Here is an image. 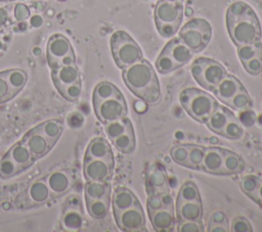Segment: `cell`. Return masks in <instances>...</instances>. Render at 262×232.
I'll list each match as a JSON object with an SVG mask.
<instances>
[{
    "label": "cell",
    "instance_id": "cell-24",
    "mask_svg": "<svg viewBox=\"0 0 262 232\" xmlns=\"http://www.w3.org/2000/svg\"><path fill=\"white\" fill-rule=\"evenodd\" d=\"M137 201L138 199L133 194V192H131L129 189L125 187L117 188L112 198L114 215L133 206Z\"/></svg>",
    "mask_w": 262,
    "mask_h": 232
},
{
    "label": "cell",
    "instance_id": "cell-53",
    "mask_svg": "<svg viewBox=\"0 0 262 232\" xmlns=\"http://www.w3.org/2000/svg\"><path fill=\"white\" fill-rule=\"evenodd\" d=\"M208 231L210 232H227L229 231L228 223L224 224H209Z\"/></svg>",
    "mask_w": 262,
    "mask_h": 232
},
{
    "label": "cell",
    "instance_id": "cell-20",
    "mask_svg": "<svg viewBox=\"0 0 262 232\" xmlns=\"http://www.w3.org/2000/svg\"><path fill=\"white\" fill-rule=\"evenodd\" d=\"M26 196L30 205H37L47 202L52 197V194L44 179L31 184L26 191Z\"/></svg>",
    "mask_w": 262,
    "mask_h": 232
},
{
    "label": "cell",
    "instance_id": "cell-12",
    "mask_svg": "<svg viewBox=\"0 0 262 232\" xmlns=\"http://www.w3.org/2000/svg\"><path fill=\"white\" fill-rule=\"evenodd\" d=\"M21 141L26 144L36 159L44 156L54 145L41 133L37 127L29 131L24 136Z\"/></svg>",
    "mask_w": 262,
    "mask_h": 232
},
{
    "label": "cell",
    "instance_id": "cell-28",
    "mask_svg": "<svg viewBox=\"0 0 262 232\" xmlns=\"http://www.w3.org/2000/svg\"><path fill=\"white\" fill-rule=\"evenodd\" d=\"M85 198L86 199H99L110 196L111 186L107 182L99 181H87L85 188Z\"/></svg>",
    "mask_w": 262,
    "mask_h": 232
},
{
    "label": "cell",
    "instance_id": "cell-18",
    "mask_svg": "<svg viewBox=\"0 0 262 232\" xmlns=\"http://www.w3.org/2000/svg\"><path fill=\"white\" fill-rule=\"evenodd\" d=\"M51 69V76L55 87L70 85L80 81V73L75 63L70 65H60Z\"/></svg>",
    "mask_w": 262,
    "mask_h": 232
},
{
    "label": "cell",
    "instance_id": "cell-49",
    "mask_svg": "<svg viewBox=\"0 0 262 232\" xmlns=\"http://www.w3.org/2000/svg\"><path fill=\"white\" fill-rule=\"evenodd\" d=\"M30 9L27 5L18 3L14 7V18L17 21H24L30 17Z\"/></svg>",
    "mask_w": 262,
    "mask_h": 232
},
{
    "label": "cell",
    "instance_id": "cell-33",
    "mask_svg": "<svg viewBox=\"0 0 262 232\" xmlns=\"http://www.w3.org/2000/svg\"><path fill=\"white\" fill-rule=\"evenodd\" d=\"M187 147L188 153L184 167L192 170H201V165L205 155L206 147L196 144H187Z\"/></svg>",
    "mask_w": 262,
    "mask_h": 232
},
{
    "label": "cell",
    "instance_id": "cell-35",
    "mask_svg": "<svg viewBox=\"0 0 262 232\" xmlns=\"http://www.w3.org/2000/svg\"><path fill=\"white\" fill-rule=\"evenodd\" d=\"M20 172H23V170L7 153L0 160V178H12Z\"/></svg>",
    "mask_w": 262,
    "mask_h": 232
},
{
    "label": "cell",
    "instance_id": "cell-61",
    "mask_svg": "<svg viewBox=\"0 0 262 232\" xmlns=\"http://www.w3.org/2000/svg\"><path fill=\"white\" fill-rule=\"evenodd\" d=\"M0 1H1V0H0Z\"/></svg>",
    "mask_w": 262,
    "mask_h": 232
},
{
    "label": "cell",
    "instance_id": "cell-46",
    "mask_svg": "<svg viewBox=\"0 0 262 232\" xmlns=\"http://www.w3.org/2000/svg\"><path fill=\"white\" fill-rule=\"evenodd\" d=\"M179 232H203L204 225L201 221H179Z\"/></svg>",
    "mask_w": 262,
    "mask_h": 232
},
{
    "label": "cell",
    "instance_id": "cell-38",
    "mask_svg": "<svg viewBox=\"0 0 262 232\" xmlns=\"http://www.w3.org/2000/svg\"><path fill=\"white\" fill-rule=\"evenodd\" d=\"M59 94L69 101H76L79 99L82 93V87H81V80L78 82H75L70 85L66 86H59L56 87Z\"/></svg>",
    "mask_w": 262,
    "mask_h": 232
},
{
    "label": "cell",
    "instance_id": "cell-36",
    "mask_svg": "<svg viewBox=\"0 0 262 232\" xmlns=\"http://www.w3.org/2000/svg\"><path fill=\"white\" fill-rule=\"evenodd\" d=\"M129 122H130V120L125 117L121 120H117V121L106 123L105 126H104V132H105L106 136L111 140H114L115 138L119 137L120 135H122L126 131Z\"/></svg>",
    "mask_w": 262,
    "mask_h": 232
},
{
    "label": "cell",
    "instance_id": "cell-14",
    "mask_svg": "<svg viewBox=\"0 0 262 232\" xmlns=\"http://www.w3.org/2000/svg\"><path fill=\"white\" fill-rule=\"evenodd\" d=\"M225 150L220 147L210 146L205 150L201 170L212 175H221Z\"/></svg>",
    "mask_w": 262,
    "mask_h": 232
},
{
    "label": "cell",
    "instance_id": "cell-43",
    "mask_svg": "<svg viewBox=\"0 0 262 232\" xmlns=\"http://www.w3.org/2000/svg\"><path fill=\"white\" fill-rule=\"evenodd\" d=\"M187 153H188L187 144L175 145L171 148V151H170L172 159L176 164H178L180 166H183V167L185 166V163H186V159H187Z\"/></svg>",
    "mask_w": 262,
    "mask_h": 232
},
{
    "label": "cell",
    "instance_id": "cell-48",
    "mask_svg": "<svg viewBox=\"0 0 262 232\" xmlns=\"http://www.w3.org/2000/svg\"><path fill=\"white\" fill-rule=\"evenodd\" d=\"M146 206H147V212L148 215L151 214L152 212L164 207V204L162 202V199L160 197L159 193H150L148 198H147V202H146Z\"/></svg>",
    "mask_w": 262,
    "mask_h": 232
},
{
    "label": "cell",
    "instance_id": "cell-60",
    "mask_svg": "<svg viewBox=\"0 0 262 232\" xmlns=\"http://www.w3.org/2000/svg\"><path fill=\"white\" fill-rule=\"evenodd\" d=\"M58 1H66V0H58Z\"/></svg>",
    "mask_w": 262,
    "mask_h": 232
},
{
    "label": "cell",
    "instance_id": "cell-40",
    "mask_svg": "<svg viewBox=\"0 0 262 232\" xmlns=\"http://www.w3.org/2000/svg\"><path fill=\"white\" fill-rule=\"evenodd\" d=\"M244 134V129L241 125V123L236 120V118L232 114V117L229 119L228 123L226 124L222 136L231 139V140H237L239 139Z\"/></svg>",
    "mask_w": 262,
    "mask_h": 232
},
{
    "label": "cell",
    "instance_id": "cell-10",
    "mask_svg": "<svg viewBox=\"0 0 262 232\" xmlns=\"http://www.w3.org/2000/svg\"><path fill=\"white\" fill-rule=\"evenodd\" d=\"M114 160L100 158L84 159L83 173L87 181L107 182L113 177Z\"/></svg>",
    "mask_w": 262,
    "mask_h": 232
},
{
    "label": "cell",
    "instance_id": "cell-45",
    "mask_svg": "<svg viewBox=\"0 0 262 232\" xmlns=\"http://www.w3.org/2000/svg\"><path fill=\"white\" fill-rule=\"evenodd\" d=\"M15 95L12 92L3 72L0 73V104L4 103L11 98H13Z\"/></svg>",
    "mask_w": 262,
    "mask_h": 232
},
{
    "label": "cell",
    "instance_id": "cell-21",
    "mask_svg": "<svg viewBox=\"0 0 262 232\" xmlns=\"http://www.w3.org/2000/svg\"><path fill=\"white\" fill-rule=\"evenodd\" d=\"M203 217L202 200L176 203V218L179 221H201Z\"/></svg>",
    "mask_w": 262,
    "mask_h": 232
},
{
    "label": "cell",
    "instance_id": "cell-54",
    "mask_svg": "<svg viewBox=\"0 0 262 232\" xmlns=\"http://www.w3.org/2000/svg\"><path fill=\"white\" fill-rule=\"evenodd\" d=\"M252 199L255 200L257 203H259L262 206V179H261V182H260L255 194L253 195Z\"/></svg>",
    "mask_w": 262,
    "mask_h": 232
},
{
    "label": "cell",
    "instance_id": "cell-44",
    "mask_svg": "<svg viewBox=\"0 0 262 232\" xmlns=\"http://www.w3.org/2000/svg\"><path fill=\"white\" fill-rule=\"evenodd\" d=\"M245 69L253 76H257L262 73V51L251 59L243 62Z\"/></svg>",
    "mask_w": 262,
    "mask_h": 232
},
{
    "label": "cell",
    "instance_id": "cell-30",
    "mask_svg": "<svg viewBox=\"0 0 262 232\" xmlns=\"http://www.w3.org/2000/svg\"><path fill=\"white\" fill-rule=\"evenodd\" d=\"M88 214L96 220L106 217L110 211V196L99 199H86Z\"/></svg>",
    "mask_w": 262,
    "mask_h": 232
},
{
    "label": "cell",
    "instance_id": "cell-13",
    "mask_svg": "<svg viewBox=\"0 0 262 232\" xmlns=\"http://www.w3.org/2000/svg\"><path fill=\"white\" fill-rule=\"evenodd\" d=\"M73 52L70 41L60 34H55L50 37L47 43V59L49 65L55 66L56 62L68 53Z\"/></svg>",
    "mask_w": 262,
    "mask_h": 232
},
{
    "label": "cell",
    "instance_id": "cell-22",
    "mask_svg": "<svg viewBox=\"0 0 262 232\" xmlns=\"http://www.w3.org/2000/svg\"><path fill=\"white\" fill-rule=\"evenodd\" d=\"M232 114L233 113L229 109L219 104L205 123L212 132L222 136L224 128Z\"/></svg>",
    "mask_w": 262,
    "mask_h": 232
},
{
    "label": "cell",
    "instance_id": "cell-51",
    "mask_svg": "<svg viewBox=\"0 0 262 232\" xmlns=\"http://www.w3.org/2000/svg\"><path fill=\"white\" fill-rule=\"evenodd\" d=\"M75 63V54H74V51L73 52H70L68 53L67 55L62 56L55 64L54 67H57V66H60V65H70V64H73ZM52 67V68H54Z\"/></svg>",
    "mask_w": 262,
    "mask_h": 232
},
{
    "label": "cell",
    "instance_id": "cell-6",
    "mask_svg": "<svg viewBox=\"0 0 262 232\" xmlns=\"http://www.w3.org/2000/svg\"><path fill=\"white\" fill-rule=\"evenodd\" d=\"M193 52L178 38L171 39L163 48L156 60V67L161 74H168L186 64L192 58Z\"/></svg>",
    "mask_w": 262,
    "mask_h": 232
},
{
    "label": "cell",
    "instance_id": "cell-41",
    "mask_svg": "<svg viewBox=\"0 0 262 232\" xmlns=\"http://www.w3.org/2000/svg\"><path fill=\"white\" fill-rule=\"evenodd\" d=\"M62 225L68 230H78L83 226V217L75 210L68 211L62 218Z\"/></svg>",
    "mask_w": 262,
    "mask_h": 232
},
{
    "label": "cell",
    "instance_id": "cell-29",
    "mask_svg": "<svg viewBox=\"0 0 262 232\" xmlns=\"http://www.w3.org/2000/svg\"><path fill=\"white\" fill-rule=\"evenodd\" d=\"M122 95L121 91L112 83L103 81L98 83L94 90H93V96H92V102L97 103L99 101L108 99V98H113V97H117Z\"/></svg>",
    "mask_w": 262,
    "mask_h": 232
},
{
    "label": "cell",
    "instance_id": "cell-9",
    "mask_svg": "<svg viewBox=\"0 0 262 232\" xmlns=\"http://www.w3.org/2000/svg\"><path fill=\"white\" fill-rule=\"evenodd\" d=\"M93 107L97 119L103 124L121 120L125 118L128 112V107L123 94L94 103Z\"/></svg>",
    "mask_w": 262,
    "mask_h": 232
},
{
    "label": "cell",
    "instance_id": "cell-57",
    "mask_svg": "<svg viewBox=\"0 0 262 232\" xmlns=\"http://www.w3.org/2000/svg\"><path fill=\"white\" fill-rule=\"evenodd\" d=\"M164 1L172 2V3H182L183 2V0H164Z\"/></svg>",
    "mask_w": 262,
    "mask_h": 232
},
{
    "label": "cell",
    "instance_id": "cell-11",
    "mask_svg": "<svg viewBox=\"0 0 262 232\" xmlns=\"http://www.w3.org/2000/svg\"><path fill=\"white\" fill-rule=\"evenodd\" d=\"M114 216L118 227L123 231L142 230L145 225V217L139 201H137L133 206Z\"/></svg>",
    "mask_w": 262,
    "mask_h": 232
},
{
    "label": "cell",
    "instance_id": "cell-32",
    "mask_svg": "<svg viewBox=\"0 0 262 232\" xmlns=\"http://www.w3.org/2000/svg\"><path fill=\"white\" fill-rule=\"evenodd\" d=\"M12 92L16 95L27 84L28 75L25 71L18 68H12L3 72Z\"/></svg>",
    "mask_w": 262,
    "mask_h": 232
},
{
    "label": "cell",
    "instance_id": "cell-26",
    "mask_svg": "<svg viewBox=\"0 0 262 232\" xmlns=\"http://www.w3.org/2000/svg\"><path fill=\"white\" fill-rule=\"evenodd\" d=\"M114 146L116 149L122 153H131L135 149L136 145V140H135V134H134V129L132 126L131 121L129 122L126 131L120 135L119 137L115 138L112 140Z\"/></svg>",
    "mask_w": 262,
    "mask_h": 232
},
{
    "label": "cell",
    "instance_id": "cell-23",
    "mask_svg": "<svg viewBox=\"0 0 262 232\" xmlns=\"http://www.w3.org/2000/svg\"><path fill=\"white\" fill-rule=\"evenodd\" d=\"M167 184L168 177L165 170L157 166L151 167L146 178L147 189H150L151 193H162L164 191H168Z\"/></svg>",
    "mask_w": 262,
    "mask_h": 232
},
{
    "label": "cell",
    "instance_id": "cell-8",
    "mask_svg": "<svg viewBox=\"0 0 262 232\" xmlns=\"http://www.w3.org/2000/svg\"><path fill=\"white\" fill-rule=\"evenodd\" d=\"M190 72L195 82L201 87L210 91H213L227 75L225 67L221 63L207 57L194 59L191 63Z\"/></svg>",
    "mask_w": 262,
    "mask_h": 232
},
{
    "label": "cell",
    "instance_id": "cell-42",
    "mask_svg": "<svg viewBox=\"0 0 262 232\" xmlns=\"http://www.w3.org/2000/svg\"><path fill=\"white\" fill-rule=\"evenodd\" d=\"M261 179L262 178H260L258 176H255V175L244 176L241 179V183H239L241 189L243 190V192L245 194H247L248 196H250L252 198L253 195L255 194L260 182H261Z\"/></svg>",
    "mask_w": 262,
    "mask_h": 232
},
{
    "label": "cell",
    "instance_id": "cell-19",
    "mask_svg": "<svg viewBox=\"0 0 262 232\" xmlns=\"http://www.w3.org/2000/svg\"><path fill=\"white\" fill-rule=\"evenodd\" d=\"M90 158L114 160L112 147L104 138L96 137L89 143L84 155V159Z\"/></svg>",
    "mask_w": 262,
    "mask_h": 232
},
{
    "label": "cell",
    "instance_id": "cell-34",
    "mask_svg": "<svg viewBox=\"0 0 262 232\" xmlns=\"http://www.w3.org/2000/svg\"><path fill=\"white\" fill-rule=\"evenodd\" d=\"M200 200L202 199H201V195L196 185L191 181L184 182L179 189L178 195L176 197V203L183 202V201H200Z\"/></svg>",
    "mask_w": 262,
    "mask_h": 232
},
{
    "label": "cell",
    "instance_id": "cell-58",
    "mask_svg": "<svg viewBox=\"0 0 262 232\" xmlns=\"http://www.w3.org/2000/svg\"><path fill=\"white\" fill-rule=\"evenodd\" d=\"M192 13V10H190L189 9V7L188 8H186V15H190Z\"/></svg>",
    "mask_w": 262,
    "mask_h": 232
},
{
    "label": "cell",
    "instance_id": "cell-4",
    "mask_svg": "<svg viewBox=\"0 0 262 232\" xmlns=\"http://www.w3.org/2000/svg\"><path fill=\"white\" fill-rule=\"evenodd\" d=\"M184 8L182 3H172L159 0L155 7L154 17L159 34L165 38L173 37L183 19Z\"/></svg>",
    "mask_w": 262,
    "mask_h": 232
},
{
    "label": "cell",
    "instance_id": "cell-39",
    "mask_svg": "<svg viewBox=\"0 0 262 232\" xmlns=\"http://www.w3.org/2000/svg\"><path fill=\"white\" fill-rule=\"evenodd\" d=\"M251 104H252L251 97L244 87L231 98V100L228 103V105H230L232 108L237 110H245L249 108Z\"/></svg>",
    "mask_w": 262,
    "mask_h": 232
},
{
    "label": "cell",
    "instance_id": "cell-31",
    "mask_svg": "<svg viewBox=\"0 0 262 232\" xmlns=\"http://www.w3.org/2000/svg\"><path fill=\"white\" fill-rule=\"evenodd\" d=\"M37 128L41 131V133L53 144L59 139L62 131L63 125L59 120H48L37 126Z\"/></svg>",
    "mask_w": 262,
    "mask_h": 232
},
{
    "label": "cell",
    "instance_id": "cell-37",
    "mask_svg": "<svg viewBox=\"0 0 262 232\" xmlns=\"http://www.w3.org/2000/svg\"><path fill=\"white\" fill-rule=\"evenodd\" d=\"M261 51H262V43L260 41L237 46V55L242 63L251 59Z\"/></svg>",
    "mask_w": 262,
    "mask_h": 232
},
{
    "label": "cell",
    "instance_id": "cell-2",
    "mask_svg": "<svg viewBox=\"0 0 262 232\" xmlns=\"http://www.w3.org/2000/svg\"><path fill=\"white\" fill-rule=\"evenodd\" d=\"M122 77L127 88L140 99L148 103H155L160 99V83L154 67L147 60L140 59L123 68Z\"/></svg>",
    "mask_w": 262,
    "mask_h": 232
},
{
    "label": "cell",
    "instance_id": "cell-25",
    "mask_svg": "<svg viewBox=\"0 0 262 232\" xmlns=\"http://www.w3.org/2000/svg\"><path fill=\"white\" fill-rule=\"evenodd\" d=\"M7 154L19 166L23 171L32 166L36 160V158L33 156V154L23 141L15 143L9 149Z\"/></svg>",
    "mask_w": 262,
    "mask_h": 232
},
{
    "label": "cell",
    "instance_id": "cell-5",
    "mask_svg": "<svg viewBox=\"0 0 262 232\" xmlns=\"http://www.w3.org/2000/svg\"><path fill=\"white\" fill-rule=\"evenodd\" d=\"M110 45L116 64L122 69L142 59L140 47L124 31L114 32L110 39Z\"/></svg>",
    "mask_w": 262,
    "mask_h": 232
},
{
    "label": "cell",
    "instance_id": "cell-16",
    "mask_svg": "<svg viewBox=\"0 0 262 232\" xmlns=\"http://www.w3.org/2000/svg\"><path fill=\"white\" fill-rule=\"evenodd\" d=\"M244 86L242 83L233 76L226 75L221 82L215 87L213 90L214 94L217 96L219 100L224 102L225 104H228L231 98L243 88Z\"/></svg>",
    "mask_w": 262,
    "mask_h": 232
},
{
    "label": "cell",
    "instance_id": "cell-15",
    "mask_svg": "<svg viewBox=\"0 0 262 232\" xmlns=\"http://www.w3.org/2000/svg\"><path fill=\"white\" fill-rule=\"evenodd\" d=\"M150 223L156 231L168 232L175 227L176 217L174 208L162 207L148 215Z\"/></svg>",
    "mask_w": 262,
    "mask_h": 232
},
{
    "label": "cell",
    "instance_id": "cell-55",
    "mask_svg": "<svg viewBox=\"0 0 262 232\" xmlns=\"http://www.w3.org/2000/svg\"><path fill=\"white\" fill-rule=\"evenodd\" d=\"M42 24H43V18H42L40 15L35 14V15L31 16V18H30V25H31L32 27H34V28H39V27L42 26Z\"/></svg>",
    "mask_w": 262,
    "mask_h": 232
},
{
    "label": "cell",
    "instance_id": "cell-59",
    "mask_svg": "<svg viewBox=\"0 0 262 232\" xmlns=\"http://www.w3.org/2000/svg\"><path fill=\"white\" fill-rule=\"evenodd\" d=\"M39 52H40V49H39V48H38V47H37V48H35V49H34V53H35V54H36V55H38V54H39Z\"/></svg>",
    "mask_w": 262,
    "mask_h": 232
},
{
    "label": "cell",
    "instance_id": "cell-1",
    "mask_svg": "<svg viewBox=\"0 0 262 232\" xmlns=\"http://www.w3.org/2000/svg\"><path fill=\"white\" fill-rule=\"evenodd\" d=\"M226 27L231 41L236 45L260 41L262 36L259 18L253 8L243 2L231 3L226 10Z\"/></svg>",
    "mask_w": 262,
    "mask_h": 232
},
{
    "label": "cell",
    "instance_id": "cell-27",
    "mask_svg": "<svg viewBox=\"0 0 262 232\" xmlns=\"http://www.w3.org/2000/svg\"><path fill=\"white\" fill-rule=\"evenodd\" d=\"M245 169L244 159L236 153L225 150L223 165H222V173L221 175H235L243 172Z\"/></svg>",
    "mask_w": 262,
    "mask_h": 232
},
{
    "label": "cell",
    "instance_id": "cell-17",
    "mask_svg": "<svg viewBox=\"0 0 262 232\" xmlns=\"http://www.w3.org/2000/svg\"><path fill=\"white\" fill-rule=\"evenodd\" d=\"M52 196H59L66 193L71 187V178L68 172L56 170L50 173L45 179Z\"/></svg>",
    "mask_w": 262,
    "mask_h": 232
},
{
    "label": "cell",
    "instance_id": "cell-3",
    "mask_svg": "<svg viewBox=\"0 0 262 232\" xmlns=\"http://www.w3.org/2000/svg\"><path fill=\"white\" fill-rule=\"evenodd\" d=\"M179 102L185 111L200 123H205L219 105L217 100L209 93L191 87L180 93Z\"/></svg>",
    "mask_w": 262,
    "mask_h": 232
},
{
    "label": "cell",
    "instance_id": "cell-56",
    "mask_svg": "<svg viewBox=\"0 0 262 232\" xmlns=\"http://www.w3.org/2000/svg\"><path fill=\"white\" fill-rule=\"evenodd\" d=\"M7 11L5 8H0V25H3L7 20Z\"/></svg>",
    "mask_w": 262,
    "mask_h": 232
},
{
    "label": "cell",
    "instance_id": "cell-47",
    "mask_svg": "<svg viewBox=\"0 0 262 232\" xmlns=\"http://www.w3.org/2000/svg\"><path fill=\"white\" fill-rule=\"evenodd\" d=\"M229 230L232 232H251L253 229L250 222L246 218L237 217L233 219Z\"/></svg>",
    "mask_w": 262,
    "mask_h": 232
},
{
    "label": "cell",
    "instance_id": "cell-7",
    "mask_svg": "<svg viewBox=\"0 0 262 232\" xmlns=\"http://www.w3.org/2000/svg\"><path fill=\"white\" fill-rule=\"evenodd\" d=\"M212 37V27L204 18L188 20L179 31L178 39L193 53L201 52L209 44Z\"/></svg>",
    "mask_w": 262,
    "mask_h": 232
},
{
    "label": "cell",
    "instance_id": "cell-50",
    "mask_svg": "<svg viewBox=\"0 0 262 232\" xmlns=\"http://www.w3.org/2000/svg\"><path fill=\"white\" fill-rule=\"evenodd\" d=\"M224 223H228V221L225 214L221 211L214 212L209 219V224H224Z\"/></svg>",
    "mask_w": 262,
    "mask_h": 232
},
{
    "label": "cell",
    "instance_id": "cell-52",
    "mask_svg": "<svg viewBox=\"0 0 262 232\" xmlns=\"http://www.w3.org/2000/svg\"><path fill=\"white\" fill-rule=\"evenodd\" d=\"M160 194V197L162 199V202L164 204V207H171V208H174V201H173V198L171 196V194L168 192V191H164L162 193H159Z\"/></svg>",
    "mask_w": 262,
    "mask_h": 232
}]
</instances>
